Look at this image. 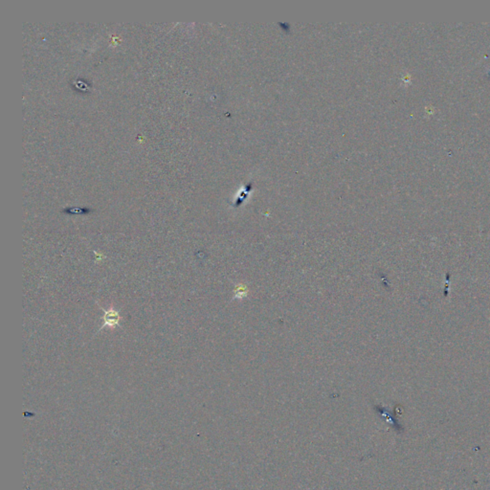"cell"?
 <instances>
[{
  "label": "cell",
  "mask_w": 490,
  "mask_h": 490,
  "mask_svg": "<svg viewBox=\"0 0 490 490\" xmlns=\"http://www.w3.org/2000/svg\"><path fill=\"white\" fill-rule=\"evenodd\" d=\"M101 309L104 311V324L100 328L99 331H102L103 329L105 328H107L109 330H114L116 326L119 325V322H120V312L118 310L113 309V308H110L109 309H104L102 307H100Z\"/></svg>",
  "instance_id": "cell-1"
},
{
  "label": "cell",
  "mask_w": 490,
  "mask_h": 490,
  "mask_svg": "<svg viewBox=\"0 0 490 490\" xmlns=\"http://www.w3.org/2000/svg\"><path fill=\"white\" fill-rule=\"evenodd\" d=\"M94 254L96 255V259H97V260H96V262H99V261L101 262L103 259H106V256H104V255H102V254H100V255H99L98 253H97V252H95V251H94Z\"/></svg>",
  "instance_id": "cell-2"
}]
</instances>
